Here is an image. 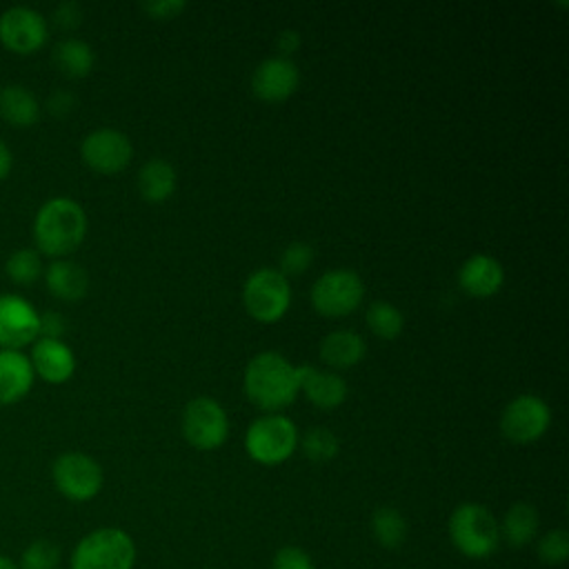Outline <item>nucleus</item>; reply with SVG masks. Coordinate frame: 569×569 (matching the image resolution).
<instances>
[{
    "mask_svg": "<svg viewBox=\"0 0 569 569\" xmlns=\"http://www.w3.org/2000/svg\"><path fill=\"white\" fill-rule=\"evenodd\" d=\"M87 227V213L80 202L67 196H53L36 211L33 249L53 260L67 258L84 242Z\"/></svg>",
    "mask_w": 569,
    "mask_h": 569,
    "instance_id": "nucleus-1",
    "label": "nucleus"
},
{
    "mask_svg": "<svg viewBox=\"0 0 569 569\" xmlns=\"http://www.w3.org/2000/svg\"><path fill=\"white\" fill-rule=\"evenodd\" d=\"M242 387L256 407L276 413L291 405L300 393L298 367L278 351H262L249 360Z\"/></svg>",
    "mask_w": 569,
    "mask_h": 569,
    "instance_id": "nucleus-2",
    "label": "nucleus"
},
{
    "mask_svg": "<svg viewBox=\"0 0 569 569\" xmlns=\"http://www.w3.org/2000/svg\"><path fill=\"white\" fill-rule=\"evenodd\" d=\"M453 549L469 560H485L500 545V527L496 516L480 502L458 505L447 522Z\"/></svg>",
    "mask_w": 569,
    "mask_h": 569,
    "instance_id": "nucleus-3",
    "label": "nucleus"
},
{
    "mask_svg": "<svg viewBox=\"0 0 569 569\" xmlns=\"http://www.w3.org/2000/svg\"><path fill=\"white\" fill-rule=\"evenodd\" d=\"M136 542L120 527H98L71 551L69 569H133Z\"/></svg>",
    "mask_w": 569,
    "mask_h": 569,
    "instance_id": "nucleus-4",
    "label": "nucleus"
},
{
    "mask_svg": "<svg viewBox=\"0 0 569 569\" xmlns=\"http://www.w3.org/2000/svg\"><path fill=\"white\" fill-rule=\"evenodd\" d=\"M298 429L282 413H264L256 418L244 433V449L251 460L273 467L289 460L298 447Z\"/></svg>",
    "mask_w": 569,
    "mask_h": 569,
    "instance_id": "nucleus-5",
    "label": "nucleus"
},
{
    "mask_svg": "<svg viewBox=\"0 0 569 569\" xmlns=\"http://www.w3.org/2000/svg\"><path fill=\"white\" fill-rule=\"evenodd\" d=\"M242 302L247 313L264 325L278 322L291 305V287L278 269L253 271L242 287Z\"/></svg>",
    "mask_w": 569,
    "mask_h": 569,
    "instance_id": "nucleus-6",
    "label": "nucleus"
},
{
    "mask_svg": "<svg viewBox=\"0 0 569 569\" xmlns=\"http://www.w3.org/2000/svg\"><path fill=\"white\" fill-rule=\"evenodd\" d=\"M56 489L71 502H87L102 489L104 473L100 462L82 451H64L51 465Z\"/></svg>",
    "mask_w": 569,
    "mask_h": 569,
    "instance_id": "nucleus-7",
    "label": "nucleus"
},
{
    "mask_svg": "<svg viewBox=\"0 0 569 569\" xmlns=\"http://www.w3.org/2000/svg\"><path fill=\"white\" fill-rule=\"evenodd\" d=\"M365 298L362 278L351 269H329L311 287V305L327 318L349 316Z\"/></svg>",
    "mask_w": 569,
    "mask_h": 569,
    "instance_id": "nucleus-8",
    "label": "nucleus"
},
{
    "mask_svg": "<svg viewBox=\"0 0 569 569\" xmlns=\"http://www.w3.org/2000/svg\"><path fill=\"white\" fill-rule=\"evenodd\" d=\"M182 436L193 449L200 451L222 447L229 436V418L222 405L207 396L189 400L182 411Z\"/></svg>",
    "mask_w": 569,
    "mask_h": 569,
    "instance_id": "nucleus-9",
    "label": "nucleus"
},
{
    "mask_svg": "<svg viewBox=\"0 0 569 569\" xmlns=\"http://www.w3.org/2000/svg\"><path fill=\"white\" fill-rule=\"evenodd\" d=\"M49 38L47 18L27 4L9 7L0 13V44L16 56H31Z\"/></svg>",
    "mask_w": 569,
    "mask_h": 569,
    "instance_id": "nucleus-10",
    "label": "nucleus"
},
{
    "mask_svg": "<svg viewBox=\"0 0 569 569\" xmlns=\"http://www.w3.org/2000/svg\"><path fill=\"white\" fill-rule=\"evenodd\" d=\"M551 422L549 405L533 396L520 393L516 396L500 413V431L513 445H529L545 436Z\"/></svg>",
    "mask_w": 569,
    "mask_h": 569,
    "instance_id": "nucleus-11",
    "label": "nucleus"
},
{
    "mask_svg": "<svg viewBox=\"0 0 569 569\" xmlns=\"http://www.w3.org/2000/svg\"><path fill=\"white\" fill-rule=\"evenodd\" d=\"M131 156H133L131 140L122 131L111 127L93 129L80 142V158L96 173H104V176L118 173L124 167H129Z\"/></svg>",
    "mask_w": 569,
    "mask_h": 569,
    "instance_id": "nucleus-12",
    "label": "nucleus"
},
{
    "mask_svg": "<svg viewBox=\"0 0 569 569\" xmlns=\"http://www.w3.org/2000/svg\"><path fill=\"white\" fill-rule=\"evenodd\" d=\"M40 338V311L20 293H0V349H18Z\"/></svg>",
    "mask_w": 569,
    "mask_h": 569,
    "instance_id": "nucleus-13",
    "label": "nucleus"
},
{
    "mask_svg": "<svg viewBox=\"0 0 569 569\" xmlns=\"http://www.w3.org/2000/svg\"><path fill=\"white\" fill-rule=\"evenodd\" d=\"M300 82L298 64L282 56L264 58L251 76V91L262 102H282L287 100Z\"/></svg>",
    "mask_w": 569,
    "mask_h": 569,
    "instance_id": "nucleus-14",
    "label": "nucleus"
},
{
    "mask_svg": "<svg viewBox=\"0 0 569 569\" xmlns=\"http://www.w3.org/2000/svg\"><path fill=\"white\" fill-rule=\"evenodd\" d=\"M29 362L33 367L36 378L49 385H62L76 371L73 349L64 340H56V338H38L31 345Z\"/></svg>",
    "mask_w": 569,
    "mask_h": 569,
    "instance_id": "nucleus-15",
    "label": "nucleus"
},
{
    "mask_svg": "<svg viewBox=\"0 0 569 569\" xmlns=\"http://www.w3.org/2000/svg\"><path fill=\"white\" fill-rule=\"evenodd\" d=\"M298 376H300V391L318 409L329 411L345 402L347 382L342 376L327 369H318L313 365H300Z\"/></svg>",
    "mask_w": 569,
    "mask_h": 569,
    "instance_id": "nucleus-16",
    "label": "nucleus"
},
{
    "mask_svg": "<svg viewBox=\"0 0 569 569\" xmlns=\"http://www.w3.org/2000/svg\"><path fill=\"white\" fill-rule=\"evenodd\" d=\"M502 282H505L502 264L487 253L469 256L458 269V284L462 287V291H467L473 298H489L498 293Z\"/></svg>",
    "mask_w": 569,
    "mask_h": 569,
    "instance_id": "nucleus-17",
    "label": "nucleus"
},
{
    "mask_svg": "<svg viewBox=\"0 0 569 569\" xmlns=\"http://www.w3.org/2000/svg\"><path fill=\"white\" fill-rule=\"evenodd\" d=\"M36 373L29 356L18 349H0V405H16L29 396Z\"/></svg>",
    "mask_w": 569,
    "mask_h": 569,
    "instance_id": "nucleus-18",
    "label": "nucleus"
},
{
    "mask_svg": "<svg viewBox=\"0 0 569 569\" xmlns=\"http://www.w3.org/2000/svg\"><path fill=\"white\" fill-rule=\"evenodd\" d=\"M42 276L51 296L64 302H78L89 291V273L84 271L82 264L69 258L51 260V264L44 267Z\"/></svg>",
    "mask_w": 569,
    "mask_h": 569,
    "instance_id": "nucleus-19",
    "label": "nucleus"
},
{
    "mask_svg": "<svg viewBox=\"0 0 569 569\" xmlns=\"http://www.w3.org/2000/svg\"><path fill=\"white\" fill-rule=\"evenodd\" d=\"M40 100L24 84H4L0 89V118L16 127L27 129L40 120Z\"/></svg>",
    "mask_w": 569,
    "mask_h": 569,
    "instance_id": "nucleus-20",
    "label": "nucleus"
},
{
    "mask_svg": "<svg viewBox=\"0 0 569 569\" xmlns=\"http://www.w3.org/2000/svg\"><path fill=\"white\" fill-rule=\"evenodd\" d=\"M367 353V342L360 333L351 329H336L327 333L320 342V358L336 367V369H347L358 365Z\"/></svg>",
    "mask_w": 569,
    "mask_h": 569,
    "instance_id": "nucleus-21",
    "label": "nucleus"
},
{
    "mask_svg": "<svg viewBox=\"0 0 569 569\" xmlns=\"http://www.w3.org/2000/svg\"><path fill=\"white\" fill-rule=\"evenodd\" d=\"M178 176L171 162L162 158L147 160L138 171V191L147 202H164L173 196Z\"/></svg>",
    "mask_w": 569,
    "mask_h": 569,
    "instance_id": "nucleus-22",
    "label": "nucleus"
},
{
    "mask_svg": "<svg viewBox=\"0 0 569 569\" xmlns=\"http://www.w3.org/2000/svg\"><path fill=\"white\" fill-rule=\"evenodd\" d=\"M538 525H540V518H538V511L533 505L529 502H513L505 516H502V522L498 525L500 527V540H505L509 547H527L529 542L536 540V533H538Z\"/></svg>",
    "mask_w": 569,
    "mask_h": 569,
    "instance_id": "nucleus-23",
    "label": "nucleus"
},
{
    "mask_svg": "<svg viewBox=\"0 0 569 569\" xmlns=\"http://www.w3.org/2000/svg\"><path fill=\"white\" fill-rule=\"evenodd\" d=\"M96 62L93 49L80 38H64L53 47V64L67 78H84Z\"/></svg>",
    "mask_w": 569,
    "mask_h": 569,
    "instance_id": "nucleus-24",
    "label": "nucleus"
},
{
    "mask_svg": "<svg viewBox=\"0 0 569 569\" xmlns=\"http://www.w3.org/2000/svg\"><path fill=\"white\" fill-rule=\"evenodd\" d=\"M409 525L400 509L396 507H378L371 513V536L385 549H398L407 540Z\"/></svg>",
    "mask_w": 569,
    "mask_h": 569,
    "instance_id": "nucleus-25",
    "label": "nucleus"
},
{
    "mask_svg": "<svg viewBox=\"0 0 569 569\" xmlns=\"http://www.w3.org/2000/svg\"><path fill=\"white\" fill-rule=\"evenodd\" d=\"M367 327L369 331L380 338V340H393L402 333L405 329V318L400 313V309H396L391 302L387 300H376L367 307L365 313Z\"/></svg>",
    "mask_w": 569,
    "mask_h": 569,
    "instance_id": "nucleus-26",
    "label": "nucleus"
},
{
    "mask_svg": "<svg viewBox=\"0 0 569 569\" xmlns=\"http://www.w3.org/2000/svg\"><path fill=\"white\" fill-rule=\"evenodd\" d=\"M4 273L9 276L11 282L20 284V287H29L36 280L42 278L44 273V264H42V256L33 249V247H20L16 249L7 262H4Z\"/></svg>",
    "mask_w": 569,
    "mask_h": 569,
    "instance_id": "nucleus-27",
    "label": "nucleus"
},
{
    "mask_svg": "<svg viewBox=\"0 0 569 569\" xmlns=\"http://www.w3.org/2000/svg\"><path fill=\"white\" fill-rule=\"evenodd\" d=\"M302 451L311 462H329L338 456L340 440L327 427H311L302 436Z\"/></svg>",
    "mask_w": 569,
    "mask_h": 569,
    "instance_id": "nucleus-28",
    "label": "nucleus"
},
{
    "mask_svg": "<svg viewBox=\"0 0 569 569\" xmlns=\"http://www.w3.org/2000/svg\"><path fill=\"white\" fill-rule=\"evenodd\" d=\"M536 553L542 565L558 567L565 565L569 558V533L565 529H549L536 542Z\"/></svg>",
    "mask_w": 569,
    "mask_h": 569,
    "instance_id": "nucleus-29",
    "label": "nucleus"
},
{
    "mask_svg": "<svg viewBox=\"0 0 569 569\" xmlns=\"http://www.w3.org/2000/svg\"><path fill=\"white\" fill-rule=\"evenodd\" d=\"M60 565V549L51 540H33L20 556V569H58Z\"/></svg>",
    "mask_w": 569,
    "mask_h": 569,
    "instance_id": "nucleus-30",
    "label": "nucleus"
},
{
    "mask_svg": "<svg viewBox=\"0 0 569 569\" xmlns=\"http://www.w3.org/2000/svg\"><path fill=\"white\" fill-rule=\"evenodd\" d=\"M313 247L309 242H302V240H296V242H289L282 253H280V273H291V276H298V273H305L311 262H313Z\"/></svg>",
    "mask_w": 569,
    "mask_h": 569,
    "instance_id": "nucleus-31",
    "label": "nucleus"
},
{
    "mask_svg": "<svg viewBox=\"0 0 569 569\" xmlns=\"http://www.w3.org/2000/svg\"><path fill=\"white\" fill-rule=\"evenodd\" d=\"M271 569H316V565L302 547L284 545L276 551L271 560Z\"/></svg>",
    "mask_w": 569,
    "mask_h": 569,
    "instance_id": "nucleus-32",
    "label": "nucleus"
},
{
    "mask_svg": "<svg viewBox=\"0 0 569 569\" xmlns=\"http://www.w3.org/2000/svg\"><path fill=\"white\" fill-rule=\"evenodd\" d=\"M187 9L184 0H153V2H144L142 11L149 13L156 20H169L180 16Z\"/></svg>",
    "mask_w": 569,
    "mask_h": 569,
    "instance_id": "nucleus-33",
    "label": "nucleus"
},
{
    "mask_svg": "<svg viewBox=\"0 0 569 569\" xmlns=\"http://www.w3.org/2000/svg\"><path fill=\"white\" fill-rule=\"evenodd\" d=\"M53 22L60 29H76L82 22V9L78 2H60L53 11Z\"/></svg>",
    "mask_w": 569,
    "mask_h": 569,
    "instance_id": "nucleus-34",
    "label": "nucleus"
},
{
    "mask_svg": "<svg viewBox=\"0 0 569 569\" xmlns=\"http://www.w3.org/2000/svg\"><path fill=\"white\" fill-rule=\"evenodd\" d=\"M64 329H67V325H64L62 313H58V311H44V313H40V338H56V340H62Z\"/></svg>",
    "mask_w": 569,
    "mask_h": 569,
    "instance_id": "nucleus-35",
    "label": "nucleus"
},
{
    "mask_svg": "<svg viewBox=\"0 0 569 569\" xmlns=\"http://www.w3.org/2000/svg\"><path fill=\"white\" fill-rule=\"evenodd\" d=\"M73 107H76V98H73V93H69V91H56V93H51L49 100H47L49 113H53V116H58V118L71 113Z\"/></svg>",
    "mask_w": 569,
    "mask_h": 569,
    "instance_id": "nucleus-36",
    "label": "nucleus"
},
{
    "mask_svg": "<svg viewBox=\"0 0 569 569\" xmlns=\"http://www.w3.org/2000/svg\"><path fill=\"white\" fill-rule=\"evenodd\" d=\"M300 33L298 31H293V29H284V31H280L278 33V38H276V49L280 51V56L282 58H287L289 53H293L298 47H300Z\"/></svg>",
    "mask_w": 569,
    "mask_h": 569,
    "instance_id": "nucleus-37",
    "label": "nucleus"
},
{
    "mask_svg": "<svg viewBox=\"0 0 569 569\" xmlns=\"http://www.w3.org/2000/svg\"><path fill=\"white\" fill-rule=\"evenodd\" d=\"M11 169H13V151H11L9 144L0 138V182H2L4 178H9Z\"/></svg>",
    "mask_w": 569,
    "mask_h": 569,
    "instance_id": "nucleus-38",
    "label": "nucleus"
},
{
    "mask_svg": "<svg viewBox=\"0 0 569 569\" xmlns=\"http://www.w3.org/2000/svg\"><path fill=\"white\" fill-rule=\"evenodd\" d=\"M0 569H20V567H18V562H13L11 558L0 553Z\"/></svg>",
    "mask_w": 569,
    "mask_h": 569,
    "instance_id": "nucleus-39",
    "label": "nucleus"
}]
</instances>
